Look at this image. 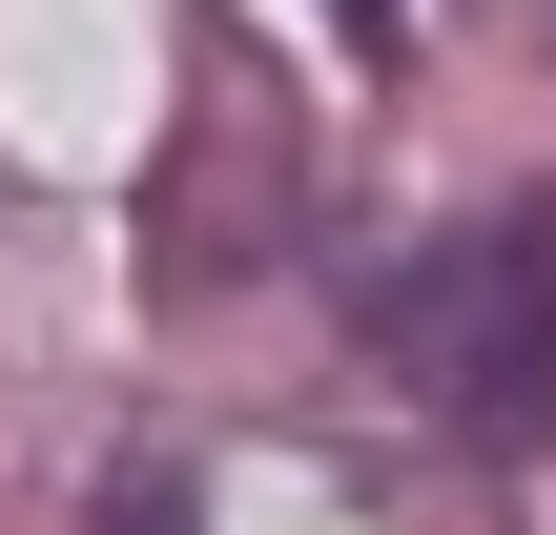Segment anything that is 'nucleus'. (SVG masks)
I'll return each mask as SVG.
<instances>
[{
    "instance_id": "nucleus-3",
    "label": "nucleus",
    "mask_w": 556,
    "mask_h": 535,
    "mask_svg": "<svg viewBox=\"0 0 556 535\" xmlns=\"http://www.w3.org/2000/svg\"><path fill=\"white\" fill-rule=\"evenodd\" d=\"M330 21H351V41H392V0H330Z\"/></svg>"
},
{
    "instance_id": "nucleus-1",
    "label": "nucleus",
    "mask_w": 556,
    "mask_h": 535,
    "mask_svg": "<svg viewBox=\"0 0 556 535\" xmlns=\"http://www.w3.org/2000/svg\"><path fill=\"white\" fill-rule=\"evenodd\" d=\"M371 351H392V392H413L433 433L536 454V433H556V206H475V227H433V247L371 289Z\"/></svg>"
},
{
    "instance_id": "nucleus-2",
    "label": "nucleus",
    "mask_w": 556,
    "mask_h": 535,
    "mask_svg": "<svg viewBox=\"0 0 556 535\" xmlns=\"http://www.w3.org/2000/svg\"><path fill=\"white\" fill-rule=\"evenodd\" d=\"M103 535H186V474H124V495H103Z\"/></svg>"
}]
</instances>
